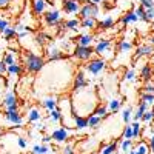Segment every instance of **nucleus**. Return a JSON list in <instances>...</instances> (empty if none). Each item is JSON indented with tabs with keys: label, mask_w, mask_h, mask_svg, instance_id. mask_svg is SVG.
<instances>
[{
	"label": "nucleus",
	"mask_w": 154,
	"mask_h": 154,
	"mask_svg": "<svg viewBox=\"0 0 154 154\" xmlns=\"http://www.w3.org/2000/svg\"><path fill=\"white\" fill-rule=\"evenodd\" d=\"M20 57L25 71L29 74H38L46 65V59L40 54H35L34 51H22Z\"/></svg>",
	"instance_id": "obj_1"
},
{
	"label": "nucleus",
	"mask_w": 154,
	"mask_h": 154,
	"mask_svg": "<svg viewBox=\"0 0 154 154\" xmlns=\"http://www.w3.org/2000/svg\"><path fill=\"white\" fill-rule=\"evenodd\" d=\"M106 66H108V62L105 59L94 56L93 59H89L88 62H85L83 71L88 72V74H91V75H99V74H102L106 69Z\"/></svg>",
	"instance_id": "obj_2"
},
{
	"label": "nucleus",
	"mask_w": 154,
	"mask_h": 154,
	"mask_svg": "<svg viewBox=\"0 0 154 154\" xmlns=\"http://www.w3.org/2000/svg\"><path fill=\"white\" fill-rule=\"evenodd\" d=\"M93 48H94V56L105 59L106 62L112 57V54H111L112 53V40L111 38H100V40L96 42V45Z\"/></svg>",
	"instance_id": "obj_3"
},
{
	"label": "nucleus",
	"mask_w": 154,
	"mask_h": 154,
	"mask_svg": "<svg viewBox=\"0 0 154 154\" xmlns=\"http://www.w3.org/2000/svg\"><path fill=\"white\" fill-rule=\"evenodd\" d=\"M42 17H43V23L46 25L48 28H57V26H62L63 22H65V20L62 19L60 11L56 9V8H51L49 11H46Z\"/></svg>",
	"instance_id": "obj_4"
},
{
	"label": "nucleus",
	"mask_w": 154,
	"mask_h": 154,
	"mask_svg": "<svg viewBox=\"0 0 154 154\" xmlns=\"http://www.w3.org/2000/svg\"><path fill=\"white\" fill-rule=\"evenodd\" d=\"M71 57L77 62H88L89 59L94 57V48L93 46H80V45H75Z\"/></svg>",
	"instance_id": "obj_5"
},
{
	"label": "nucleus",
	"mask_w": 154,
	"mask_h": 154,
	"mask_svg": "<svg viewBox=\"0 0 154 154\" xmlns=\"http://www.w3.org/2000/svg\"><path fill=\"white\" fill-rule=\"evenodd\" d=\"M100 14V6L89 2V0H86V2L82 3L80 6V11H79V19H88V17H94L97 19Z\"/></svg>",
	"instance_id": "obj_6"
},
{
	"label": "nucleus",
	"mask_w": 154,
	"mask_h": 154,
	"mask_svg": "<svg viewBox=\"0 0 154 154\" xmlns=\"http://www.w3.org/2000/svg\"><path fill=\"white\" fill-rule=\"evenodd\" d=\"M46 62H60V60H65L68 57L66 53H63V51L60 48H57L56 45L49 43L46 48H45V56Z\"/></svg>",
	"instance_id": "obj_7"
},
{
	"label": "nucleus",
	"mask_w": 154,
	"mask_h": 154,
	"mask_svg": "<svg viewBox=\"0 0 154 154\" xmlns=\"http://www.w3.org/2000/svg\"><path fill=\"white\" fill-rule=\"evenodd\" d=\"M49 136H51V139H53V142L57 143V145H65L68 140H69V137H71V134H69V128H66V126L56 128V130L51 133Z\"/></svg>",
	"instance_id": "obj_8"
},
{
	"label": "nucleus",
	"mask_w": 154,
	"mask_h": 154,
	"mask_svg": "<svg viewBox=\"0 0 154 154\" xmlns=\"http://www.w3.org/2000/svg\"><path fill=\"white\" fill-rule=\"evenodd\" d=\"M88 86V79H86V72L83 69H77V72L72 77V91H79Z\"/></svg>",
	"instance_id": "obj_9"
},
{
	"label": "nucleus",
	"mask_w": 154,
	"mask_h": 154,
	"mask_svg": "<svg viewBox=\"0 0 154 154\" xmlns=\"http://www.w3.org/2000/svg\"><path fill=\"white\" fill-rule=\"evenodd\" d=\"M48 6H54L49 0H31V8H32V12L34 16H43L45 12L48 11Z\"/></svg>",
	"instance_id": "obj_10"
},
{
	"label": "nucleus",
	"mask_w": 154,
	"mask_h": 154,
	"mask_svg": "<svg viewBox=\"0 0 154 154\" xmlns=\"http://www.w3.org/2000/svg\"><path fill=\"white\" fill-rule=\"evenodd\" d=\"M5 116V120L11 125H16V126H22L25 119H23V114L20 111H5L3 112Z\"/></svg>",
	"instance_id": "obj_11"
},
{
	"label": "nucleus",
	"mask_w": 154,
	"mask_h": 154,
	"mask_svg": "<svg viewBox=\"0 0 154 154\" xmlns=\"http://www.w3.org/2000/svg\"><path fill=\"white\" fill-rule=\"evenodd\" d=\"M154 53V46H151L149 43H142L136 48V53L133 56V60H140L142 57H149L151 54Z\"/></svg>",
	"instance_id": "obj_12"
},
{
	"label": "nucleus",
	"mask_w": 154,
	"mask_h": 154,
	"mask_svg": "<svg viewBox=\"0 0 154 154\" xmlns=\"http://www.w3.org/2000/svg\"><path fill=\"white\" fill-rule=\"evenodd\" d=\"M62 9L66 12V14H79L82 3H79L77 0H62Z\"/></svg>",
	"instance_id": "obj_13"
},
{
	"label": "nucleus",
	"mask_w": 154,
	"mask_h": 154,
	"mask_svg": "<svg viewBox=\"0 0 154 154\" xmlns=\"http://www.w3.org/2000/svg\"><path fill=\"white\" fill-rule=\"evenodd\" d=\"M34 43L37 48H46L51 43V35L45 31H37L34 35Z\"/></svg>",
	"instance_id": "obj_14"
},
{
	"label": "nucleus",
	"mask_w": 154,
	"mask_h": 154,
	"mask_svg": "<svg viewBox=\"0 0 154 154\" xmlns=\"http://www.w3.org/2000/svg\"><path fill=\"white\" fill-rule=\"evenodd\" d=\"M96 35L91 34V32H85V34H79L74 40H75V45H80V46H93V42H94Z\"/></svg>",
	"instance_id": "obj_15"
},
{
	"label": "nucleus",
	"mask_w": 154,
	"mask_h": 154,
	"mask_svg": "<svg viewBox=\"0 0 154 154\" xmlns=\"http://www.w3.org/2000/svg\"><path fill=\"white\" fill-rule=\"evenodd\" d=\"M114 23H116V19L112 16H106V17H103L102 20H97V29L106 31V29H109V28L114 26Z\"/></svg>",
	"instance_id": "obj_16"
},
{
	"label": "nucleus",
	"mask_w": 154,
	"mask_h": 154,
	"mask_svg": "<svg viewBox=\"0 0 154 154\" xmlns=\"http://www.w3.org/2000/svg\"><path fill=\"white\" fill-rule=\"evenodd\" d=\"M134 45L130 42V40H125V38H120V40L116 42V51L117 53H130L133 51Z\"/></svg>",
	"instance_id": "obj_17"
},
{
	"label": "nucleus",
	"mask_w": 154,
	"mask_h": 154,
	"mask_svg": "<svg viewBox=\"0 0 154 154\" xmlns=\"http://www.w3.org/2000/svg\"><path fill=\"white\" fill-rule=\"evenodd\" d=\"M74 128L77 131H83L88 128V117L86 116H79L74 114Z\"/></svg>",
	"instance_id": "obj_18"
},
{
	"label": "nucleus",
	"mask_w": 154,
	"mask_h": 154,
	"mask_svg": "<svg viewBox=\"0 0 154 154\" xmlns=\"http://www.w3.org/2000/svg\"><path fill=\"white\" fill-rule=\"evenodd\" d=\"M146 109H148V103H146V102H143V100H140L137 108H136V111L133 112V120L140 122V120H142V116L145 114Z\"/></svg>",
	"instance_id": "obj_19"
},
{
	"label": "nucleus",
	"mask_w": 154,
	"mask_h": 154,
	"mask_svg": "<svg viewBox=\"0 0 154 154\" xmlns=\"http://www.w3.org/2000/svg\"><path fill=\"white\" fill-rule=\"evenodd\" d=\"M152 75H154V69L151 66V63H145V65L140 68V77H142V80L143 82H151Z\"/></svg>",
	"instance_id": "obj_20"
},
{
	"label": "nucleus",
	"mask_w": 154,
	"mask_h": 154,
	"mask_svg": "<svg viewBox=\"0 0 154 154\" xmlns=\"http://www.w3.org/2000/svg\"><path fill=\"white\" fill-rule=\"evenodd\" d=\"M3 106L5 108H8V106H11V105H17L19 103V99H17V94L14 93V91H6L5 93V96H3Z\"/></svg>",
	"instance_id": "obj_21"
},
{
	"label": "nucleus",
	"mask_w": 154,
	"mask_h": 154,
	"mask_svg": "<svg viewBox=\"0 0 154 154\" xmlns=\"http://www.w3.org/2000/svg\"><path fill=\"white\" fill-rule=\"evenodd\" d=\"M42 106L46 109V111H53L59 106V99L56 96H51V97H46L42 100Z\"/></svg>",
	"instance_id": "obj_22"
},
{
	"label": "nucleus",
	"mask_w": 154,
	"mask_h": 154,
	"mask_svg": "<svg viewBox=\"0 0 154 154\" xmlns=\"http://www.w3.org/2000/svg\"><path fill=\"white\" fill-rule=\"evenodd\" d=\"M80 28H82V29H86V31L97 29V19H94V17L80 19Z\"/></svg>",
	"instance_id": "obj_23"
},
{
	"label": "nucleus",
	"mask_w": 154,
	"mask_h": 154,
	"mask_svg": "<svg viewBox=\"0 0 154 154\" xmlns=\"http://www.w3.org/2000/svg\"><path fill=\"white\" fill-rule=\"evenodd\" d=\"M23 72H25V66L22 65V63H19V62H16L14 65H9L8 66V71H6V74L16 75V77H20Z\"/></svg>",
	"instance_id": "obj_24"
},
{
	"label": "nucleus",
	"mask_w": 154,
	"mask_h": 154,
	"mask_svg": "<svg viewBox=\"0 0 154 154\" xmlns=\"http://www.w3.org/2000/svg\"><path fill=\"white\" fill-rule=\"evenodd\" d=\"M93 112L96 116H99V117H102V119H106V117L111 116V112L108 111V105H105V103H97Z\"/></svg>",
	"instance_id": "obj_25"
},
{
	"label": "nucleus",
	"mask_w": 154,
	"mask_h": 154,
	"mask_svg": "<svg viewBox=\"0 0 154 154\" xmlns=\"http://www.w3.org/2000/svg\"><path fill=\"white\" fill-rule=\"evenodd\" d=\"M122 139H123V137H119L117 140H114V142H111V143L105 145L103 148H102L100 154H116V151H117V145L122 142Z\"/></svg>",
	"instance_id": "obj_26"
},
{
	"label": "nucleus",
	"mask_w": 154,
	"mask_h": 154,
	"mask_svg": "<svg viewBox=\"0 0 154 154\" xmlns=\"http://www.w3.org/2000/svg\"><path fill=\"white\" fill-rule=\"evenodd\" d=\"M63 28L65 31H77L80 28V19H68L63 22Z\"/></svg>",
	"instance_id": "obj_27"
},
{
	"label": "nucleus",
	"mask_w": 154,
	"mask_h": 154,
	"mask_svg": "<svg viewBox=\"0 0 154 154\" xmlns=\"http://www.w3.org/2000/svg\"><path fill=\"white\" fill-rule=\"evenodd\" d=\"M120 22H122V25H130V23H136V22H139V20H137V16H136V12H134V9L126 11L125 14L122 16Z\"/></svg>",
	"instance_id": "obj_28"
},
{
	"label": "nucleus",
	"mask_w": 154,
	"mask_h": 154,
	"mask_svg": "<svg viewBox=\"0 0 154 154\" xmlns=\"http://www.w3.org/2000/svg\"><path fill=\"white\" fill-rule=\"evenodd\" d=\"M122 105H123L122 99H111V100L108 102V111H109L111 114H116V112L120 111Z\"/></svg>",
	"instance_id": "obj_29"
},
{
	"label": "nucleus",
	"mask_w": 154,
	"mask_h": 154,
	"mask_svg": "<svg viewBox=\"0 0 154 154\" xmlns=\"http://www.w3.org/2000/svg\"><path fill=\"white\" fill-rule=\"evenodd\" d=\"M2 37H3V40L6 42H12L14 38L17 37V31H16V26L12 28V26H8L3 32H2Z\"/></svg>",
	"instance_id": "obj_30"
},
{
	"label": "nucleus",
	"mask_w": 154,
	"mask_h": 154,
	"mask_svg": "<svg viewBox=\"0 0 154 154\" xmlns=\"http://www.w3.org/2000/svg\"><path fill=\"white\" fill-rule=\"evenodd\" d=\"M26 120H28L29 123H35V122H38V120H42V114H40V111H38L37 108H31V109L28 111V117H26Z\"/></svg>",
	"instance_id": "obj_31"
},
{
	"label": "nucleus",
	"mask_w": 154,
	"mask_h": 154,
	"mask_svg": "<svg viewBox=\"0 0 154 154\" xmlns=\"http://www.w3.org/2000/svg\"><path fill=\"white\" fill-rule=\"evenodd\" d=\"M88 117V128H97L100 123H102V117H99V116H96L94 112H91V114H88L86 116Z\"/></svg>",
	"instance_id": "obj_32"
},
{
	"label": "nucleus",
	"mask_w": 154,
	"mask_h": 154,
	"mask_svg": "<svg viewBox=\"0 0 154 154\" xmlns=\"http://www.w3.org/2000/svg\"><path fill=\"white\" fill-rule=\"evenodd\" d=\"M119 145H120V151L125 152V154H128V152H130V149L134 148V140L133 139H122V142Z\"/></svg>",
	"instance_id": "obj_33"
},
{
	"label": "nucleus",
	"mask_w": 154,
	"mask_h": 154,
	"mask_svg": "<svg viewBox=\"0 0 154 154\" xmlns=\"http://www.w3.org/2000/svg\"><path fill=\"white\" fill-rule=\"evenodd\" d=\"M134 149L137 151V154H149V146L145 140H140V142L136 143Z\"/></svg>",
	"instance_id": "obj_34"
},
{
	"label": "nucleus",
	"mask_w": 154,
	"mask_h": 154,
	"mask_svg": "<svg viewBox=\"0 0 154 154\" xmlns=\"http://www.w3.org/2000/svg\"><path fill=\"white\" fill-rule=\"evenodd\" d=\"M3 63H5V65H14V63L17 62L16 60V54H14V51H6V53L3 54Z\"/></svg>",
	"instance_id": "obj_35"
},
{
	"label": "nucleus",
	"mask_w": 154,
	"mask_h": 154,
	"mask_svg": "<svg viewBox=\"0 0 154 154\" xmlns=\"http://www.w3.org/2000/svg\"><path fill=\"white\" fill-rule=\"evenodd\" d=\"M133 112H134V111H133L131 106H126V108L122 111V120H123L126 125L131 122V119H133Z\"/></svg>",
	"instance_id": "obj_36"
},
{
	"label": "nucleus",
	"mask_w": 154,
	"mask_h": 154,
	"mask_svg": "<svg viewBox=\"0 0 154 154\" xmlns=\"http://www.w3.org/2000/svg\"><path fill=\"white\" fill-rule=\"evenodd\" d=\"M134 12H136V16H137V20L139 22H145V23H148V20H146V14H145V8H142V6H136L134 8Z\"/></svg>",
	"instance_id": "obj_37"
},
{
	"label": "nucleus",
	"mask_w": 154,
	"mask_h": 154,
	"mask_svg": "<svg viewBox=\"0 0 154 154\" xmlns=\"http://www.w3.org/2000/svg\"><path fill=\"white\" fill-rule=\"evenodd\" d=\"M49 120L53 122V123H59L62 120V112L59 108L53 109V111H49Z\"/></svg>",
	"instance_id": "obj_38"
},
{
	"label": "nucleus",
	"mask_w": 154,
	"mask_h": 154,
	"mask_svg": "<svg viewBox=\"0 0 154 154\" xmlns=\"http://www.w3.org/2000/svg\"><path fill=\"white\" fill-rule=\"evenodd\" d=\"M48 152H49V146L45 143L32 146V154H48Z\"/></svg>",
	"instance_id": "obj_39"
},
{
	"label": "nucleus",
	"mask_w": 154,
	"mask_h": 154,
	"mask_svg": "<svg viewBox=\"0 0 154 154\" xmlns=\"http://www.w3.org/2000/svg\"><path fill=\"white\" fill-rule=\"evenodd\" d=\"M131 128H133V139H137L140 134H142V123L140 122H133L131 123Z\"/></svg>",
	"instance_id": "obj_40"
},
{
	"label": "nucleus",
	"mask_w": 154,
	"mask_h": 154,
	"mask_svg": "<svg viewBox=\"0 0 154 154\" xmlns=\"http://www.w3.org/2000/svg\"><path fill=\"white\" fill-rule=\"evenodd\" d=\"M123 80L125 82H134L136 80V71L131 68V69H126L125 74H123Z\"/></svg>",
	"instance_id": "obj_41"
},
{
	"label": "nucleus",
	"mask_w": 154,
	"mask_h": 154,
	"mask_svg": "<svg viewBox=\"0 0 154 154\" xmlns=\"http://www.w3.org/2000/svg\"><path fill=\"white\" fill-rule=\"evenodd\" d=\"M140 100L146 102L148 105H154V94H151V93H140Z\"/></svg>",
	"instance_id": "obj_42"
},
{
	"label": "nucleus",
	"mask_w": 154,
	"mask_h": 154,
	"mask_svg": "<svg viewBox=\"0 0 154 154\" xmlns=\"http://www.w3.org/2000/svg\"><path fill=\"white\" fill-rule=\"evenodd\" d=\"M154 120V109H151V111H145V114L142 116V120L140 122H145V123H149V122H152Z\"/></svg>",
	"instance_id": "obj_43"
},
{
	"label": "nucleus",
	"mask_w": 154,
	"mask_h": 154,
	"mask_svg": "<svg viewBox=\"0 0 154 154\" xmlns=\"http://www.w3.org/2000/svg\"><path fill=\"white\" fill-rule=\"evenodd\" d=\"M122 137H123V139H133V128H131V123H128V125L123 128Z\"/></svg>",
	"instance_id": "obj_44"
},
{
	"label": "nucleus",
	"mask_w": 154,
	"mask_h": 154,
	"mask_svg": "<svg viewBox=\"0 0 154 154\" xmlns=\"http://www.w3.org/2000/svg\"><path fill=\"white\" fill-rule=\"evenodd\" d=\"M8 26H9V20H8L6 17H3L2 14H0V34H2Z\"/></svg>",
	"instance_id": "obj_45"
},
{
	"label": "nucleus",
	"mask_w": 154,
	"mask_h": 154,
	"mask_svg": "<svg viewBox=\"0 0 154 154\" xmlns=\"http://www.w3.org/2000/svg\"><path fill=\"white\" fill-rule=\"evenodd\" d=\"M62 154H75L74 151V145L72 143H65L62 148Z\"/></svg>",
	"instance_id": "obj_46"
},
{
	"label": "nucleus",
	"mask_w": 154,
	"mask_h": 154,
	"mask_svg": "<svg viewBox=\"0 0 154 154\" xmlns=\"http://www.w3.org/2000/svg\"><path fill=\"white\" fill-rule=\"evenodd\" d=\"M140 93H151V94H154V83L145 82V85L142 86V91H140Z\"/></svg>",
	"instance_id": "obj_47"
},
{
	"label": "nucleus",
	"mask_w": 154,
	"mask_h": 154,
	"mask_svg": "<svg viewBox=\"0 0 154 154\" xmlns=\"http://www.w3.org/2000/svg\"><path fill=\"white\" fill-rule=\"evenodd\" d=\"M139 5L145 9H149V8H154V0H139Z\"/></svg>",
	"instance_id": "obj_48"
},
{
	"label": "nucleus",
	"mask_w": 154,
	"mask_h": 154,
	"mask_svg": "<svg viewBox=\"0 0 154 154\" xmlns=\"http://www.w3.org/2000/svg\"><path fill=\"white\" fill-rule=\"evenodd\" d=\"M145 14H146V20H148V23L154 22V8L145 9Z\"/></svg>",
	"instance_id": "obj_49"
},
{
	"label": "nucleus",
	"mask_w": 154,
	"mask_h": 154,
	"mask_svg": "<svg viewBox=\"0 0 154 154\" xmlns=\"http://www.w3.org/2000/svg\"><path fill=\"white\" fill-rule=\"evenodd\" d=\"M17 143H19L20 148H26V145H28V142H26V139H25V137H19L17 139Z\"/></svg>",
	"instance_id": "obj_50"
},
{
	"label": "nucleus",
	"mask_w": 154,
	"mask_h": 154,
	"mask_svg": "<svg viewBox=\"0 0 154 154\" xmlns=\"http://www.w3.org/2000/svg\"><path fill=\"white\" fill-rule=\"evenodd\" d=\"M6 71H8V65H5L3 60H0V75L6 74Z\"/></svg>",
	"instance_id": "obj_51"
},
{
	"label": "nucleus",
	"mask_w": 154,
	"mask_h": 154,
	"mask_svg": "<svg viewBox=\"0 0 154 154\" xmlns=\"http://www.w3.org/2000/svg\"><path fill=\"white\" fill-rule=\"evenodd\" d=\"M148 146H149V154H154V134L149 137V142H148Z\"/></svg>",
	"instance_id": "obj_52"
},
{
	"label": "nucleus",
	"mask_w": 154,
	"mask_h": 154,
	"mask_svg": "<svg viewBox=\"0 0 154 154\" xmlns=\"http://www.w3.org/2000/svg\"><path fill=\"white\" fill-rule=\"evenodd\" d=\"M9 2L11 0H0V9H6L9 6Z\"/></svg>",
	"instance_id": "obj_53"
},
{
	"label": "nucleus",
	"mask_w": 154,
	"mask_h": 154,
	"mask_svg": "<svg viewBox=\"0 0 154 154\" xmlns=\"http://www.w3.org/2000/svg\"><path fill=\"white\" fill-rule=\"evenodd\" d=\"M49 142H53V139H51V136H43L42 137V143H49Z\"/></svg>",
	"instance_id": "obj_54"
},
{
	"label": "nucleus",
	"mask_w": 154,
	"mask_h": 154,
	"mask_svg": "<svg viewBox=\"0 0 154 154\" xmlns=\"http://www.w3.org/2000/svg\"><path fill=\"white\" fill-rule=\"evenodd\" d=\"M5 111H20V109H19V103H17V105H11V106L5 108Z\"/></svg>",
	"instance_id": "obj_55"
},
{
	"label": "nucleus",
	"mask_w": 154,
	"mask_h": 154,
	"mask_svg": "<svg viewBox=\"0 0 154 154\" xmlns=\"http://www.w3.org/2000/svg\"><path fill=\"white\" fill-rule=\"evenodd\" d=\"M148 43H149L151 46H154V34H151V35L148 37Z\"/></svg>",
	"instance_id": "obj_56"
},
{
	"label": "nucleus",
	"mask_w": 154,
	"mask_h": 154,
	"mask_svg": "<svg viewBox=\"0 0 154 154\" xmlns=\"http://www.w3.org/2000/svg\"><path fill=\"white\" fill-rule=\"evenodd\" d=\"M89 2H93V3H96V5H100L102 0H89Z\"/></svg>",
	"instance_id": "obj_57"
},
{
	"label": "nucleus",
	"mask_w": 154,
	"mask_h": 154,
	"mask_svg": "<svg viewBox=\"0 0 154 154\" xmlns=\"http://www.w3.org/2000/svg\"><path fill=\"white\" fill-rule=\"evenodd\" d=\"M5 134V128H2V126H0V137H2Z\"/></svg>",
	"instance_id": "obj_58"
},
{
	"label": "nucleus",
	"mask_w": 154,
	"mask_h": 154,
	"mask_svg": "<svg viewBox=\"0 0 154 154\" xmlns=\"http://www.w3.org/2000/svg\"><path fill=\"white\" fill-rule=\"evenodd\" d=\"M128 154H137V151L133 148V149H130V152H128Z\"/></svg>",
	"instance_id": "obj_59"
},
{
	"label": "nucleus",
	"mask_w": 154,
	"mask_h": 154,
	"mask_svg": "<svg viewBox=\"0 0 154 154\" xmlns=\"http://www.w3.org/2000/svg\"><path fill=\"white\" fill-rule=\"evenodd\" d=\"M149 57H151V63H152V66H154V53H152Z\"/></svg>",
	"instance_id": "obj_60"
},
{
	"label": "nucleus",
	"mask_w": 154,
	"mask_h": 154,
	"mask_svg": "<svg viewBox=\"0 0 154 154\" xmlns=\"http://www.w3.org/2000/svg\"><path fill=\"white\" fill-rule=\"evenodd\" d=\"M2 59H3V51L0 49V60H2Z\"/></svg>",
	"instance_id": "obj_61"
},
{
	"label": "nucleus",
	"mask_w": 154,
	"mask_h": 154,
	"mask_svg": "<svg viewBox=\"0 0 154 154\" xmlns=\"http://www.w3.org/2000/svg\"><path fill=\"white\" fill-rule=\"evenodd\" d=\"M77 2H79V3H83V2H86V0H77Z\"/></svg>",
	"instance_id": "obj_62"
},
{
	"label": "nucleus",
	"mask_w": 154,
	"mask_h": 154,
	"mask_svg": "<svg viewBox=\"0 0 154 154\" xmlns=\"http://www.w3.org/2000/svg\"><path fill=\"white\" fill-rule=\"evenodd\" d=\"M102 2H109V0H102Z\"/></svg>",
	"instance_id": "obj_63"
}]
</instances>
